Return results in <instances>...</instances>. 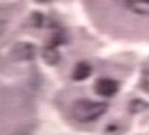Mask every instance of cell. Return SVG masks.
Instances as JSON below:
<instances>
[{
    "instance_id": "1",
    "label": "cell",
    "mask_w": 149,
    "mask_h": 135,
    "mask_svg": "<svg viewBox=\"0 0 149 135\" xmlns=\"http://www.w3.org/2000/svg\"><path fill=\"white\" fill-rule=\"evenodd\" d=\"M108 105L104 102L91 101V99H78L70 109L71 117L82 123H90L99 119L107 111Z\"/></svg>"
},
{
    "instance_id": "2",
    "label": "cell",
    "mask_w": 149,
    "mask_h": 135,
    "mask_svg": "<svg viewBox=\"0 0 149 135\" xmlns=\"http://www.w3.org/2000/svg\"><path fill=\"white\" fill-rule=\"evenodd\" d=\"M36 46L31 42H19L12 49V57L16 61H31L36 57Z\"/></svg>"
},
{
    "instance_id": "3",
    "label": "cell",
    "mask_w": 149,
    "mask_h": 135,
    "mask_svg": "<svg viewBox=\"0 0 149 135\" xmlns=\"http://www.w3.org/2000/svg\"><path fill=\"white\" fill-rule=\"evenodd\" d=\"M95 91L102 97H112L118 93L119 84L111 78H100L94 85Z\"/></svg>"
},
{
    "instance_id": "4",
    "label": "cell",
    "mask_w": 149,
    "mask_h": 135,
    "mask_svg": "<svg viewBox=\"0 0 149 135\" xmlns=\"http://www.w3.org/2000/svg\"><path fill=\"white\" fill-rule=\"evenodd\" d=\"M125 6L133 13L149 16V0H127Z\"/></svg>"
},
{
    "instance_id": "5",
    "label": "cell",
    "mask_w": 149,
    "mask_h": 135,
    "mask_svg": "<svg viewBox=\"0 0 149 135\" xmlns=\"http://www.w3.org/2000/svg\"><path fill=\"white\" fill-rule=\"evenodd\" d=\"M90 76H91V66L88 64H86V62H79L74 68L73 78L75 81H83V79L88 78Z\"/></svg>"
},
{
    "instance_id": "6",
    "label": "cell",
    "mask_w": 149,
    "mask_h": 135,
    "mask_svg": "<svg viewBox=\"0 0 149 135\" xmlns=\"http://www.w3.org/2000/svg\"><path fill=\"white\" fill-rule=\"evenodd\" d=\"M42 57H44L46 64H49V65H57L59 62V58H61V56H59V53L56 51V48H52V46L44 49Z\"/></svg>"
},
{
    "instance_id": "7",
    "label": "cell",
    "mask_w": 149,
    "mask_h": 135,
    "mask_svg": "<svg viewBox=\"0 0 149 135\" xmlns=\"http://www.w3.org/2000/svg\"><path fill=\"white\" fill-rule=\"evenodd\" d=\"M38 1H48V0H38Z\"/></svg>"
}]
</instances>
